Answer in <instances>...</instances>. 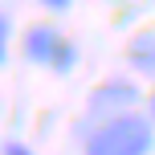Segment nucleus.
Instances as JSON below:
<instances>
[{
  "instance_id": "nucleus-1",
  "label": "nucleus",
  "mask_w": 155,
  "mask_h": 155,
  "mask_svg": "<svg viewBox=\"0 0 155 155\" xmlns=\"http://www.w3.org/2000/svg\"><path fill=\"white\" fill-rule=\"evenodd\" d=\"M151 147H155V123L135 110L106 118L86 139V155H151Z\"/></svg>"
},
{
  "instance_id": "nucleus-2",
  "label": "nucleus",
  "mask_w": 155,
  "mask_h": 155,
  "mask_svg": "<svg viewBox=\"0 0 155 155\" xmlns=\"http://www.w3.org/2000/svg\"><path fill=\"white\" fill-rule=\"evenodd\" d=\"M25 57L33 65H49L53 74H70L78 65V45L65 41L53 25H33L25 33Z\"/></svg>"
},
{
  "instance_id": "nucleus-3",
  "label": "nucleus",
  "mask_w": 155,
  "mask_h": 155,
  "mask_svg": "<svg viewBox=\"0 0 155 155\" xmlns=\"http://www.w3.org/2000/svg\"><path fill=\"white\" fill-rule=\"evenodd\" d=\"M135 102H139V86L127 82V78H110V82H102L98 90L90 94V114L94 118H102V114L118 118V114H131V110H123V106H135Z\"/></svg>"
},
{
  "instance_id": "nucleus-4",
  "label": "nucleus",
  "mask_w": 155,
  "mask_h": 155,
  "mask_svg": "<svg viewBox=\"0 0 155 155\" xmlns=\"http://www.w3.org/2000/svg\"><path fill=\"white\" fill-rule=\"evenodd\" d=\"M127 57H131V65L139 74L155 78V33H139V37L131 41V49H127Z\"/></svg>"
},
{
  "instance_id": "nucleus-5",
  "label": "nucleus",
  "mask_w": 155,
  "mask_h": 155,
  "mask_svg": "<svg viewBox=\"0 0 155 155\" xmlns=\"http://www.w3.org/2000/svg\"><path fill=\"white\" fill-rule=\"evenodd\" d=\"M8 37H12V25H8V16L0 12V65H4V57H8Z\"/></svg>"
},
{
  "instance_id": "nucleus-6",
  "label": "nucleus",
  "mask_w": 155,
  "mask_h": 155,
  "mask_svg": "<svg viewBox=\"0 0 155 155\" xmlns=\"http://www.w3.org/2000/svg\"><path fill=\"white\" fill-rule=\"evenodd\" d=\"M4 155H33L25 143H4Z\"/></svg>"
},
{
  "instance_id": "nucleus-7",
  "label": "nucleus",
  "mask_w": 155,
  "mask_h": 155,
  "mask_svg": "<svg viewBox=\"0 0 155 155\" xmlns=\"http://www.w3.org/2000/svg\"><path fill=\"white\" fill-rule=\"evenodd\" d=\"M41 4L53 8V12H65V8H70V0H41Z\"/></svg>"
},
{
  "instance_id": "nucleus-8",
  "label": "nucleus",
  "mask_w": 155,
  "mask_h": 155,
  "mask_svg": "<svg viewBox=\"0 0 155 155\" xmlns=\"http://www.w3.org/2000/svg\"><path fill=\"white\" fill-rule=\"evenodd\" d=\"M151 123H155V94H151Z\"/></svg>"
}]
</instances>
